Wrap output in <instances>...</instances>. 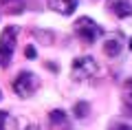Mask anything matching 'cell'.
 Returning a JSON list of instances; mask_svg holds the SVG:
<instances>
[{
  "label": "cell",
  "instance_id": "6da1fadb",
  "mask_svg": "<svg viewBox=\"0 0 132 130\" xmlns=\"http://www.w3.org/2000/svg\"><path fill=\"white\" fill-rule=\"evenodd\" d=\"M97 71H99V66L95 62V57H90V55H79L71 64V75L75 82H88V79H93L97 75Z\"/></svg>",
  "mask_w": 132,
  "mask_h": 130
},
{
  "label": "cell",
  "instance_id": "7a4b0ae2",
  "mask_svg": "<svg viewBox=\"0 0 132 130\" xmlns=\"http://www.w3.org/2000/svg\"><path fill=\"white\" fill-rule=\"evenodd\" d=\"M73 31H75V35L79 37L81 42H86V44H93L97 37L104 35V29L99 27L93 18H88V16H84V18L77 20V22L73 24Z\"/></svg>",
  "mask_w": 132,
  "mask_h": 130
},
{
  "label": "cell",
  "instance_id": "3957f363",
  "mask_svg": "<svg viewBox=\"0 0 132 130\" xmlns=\"http://www.w3.org/2000/svg\"><path fill=\"white\" fill-rule=\"evenodd\" d=\"M15 37H18V29H15V27L2 29V33H0V68L9 66L11 60H13Z\"/></svg>",
  "mask_w": 132,
  "mask_h": 130
},
{
  "label": "cell",
  "instance_id": "277c9868",
  "mask_svg": "<svg viewBox=\"0 0 132 130\" xmlns=\"http://www.w3.org/2000/svg\"><path fill=\"white\" fill-rule=\"evenodd\" d=\"M38 88H40V77L35 73H31V71H22L13 79V90L20 97H31Z\"/></svg>",
  "mask_w": 132,
  "mask_h": 130
},
{
  "label": "cell",
  "instance_id": "5b68a950",
  "mask_svg": "<svg viewBox=\"0 0 132 130\" xmlns=\"http://www.w3.org/2000/svg\"><path fill=\"white\" fill-rule=\"evenodd\" d=\"M108 9L119 18H130L132 16V2L130 0H108Z\"/></svg>",
  "mask_w": 132,
  "mask_h": 130
},
{
  "label": "cell",
  "instance_id": "8992f818",
  "mask_svg": "<svg viewBox=\"0 0 132 130\" xmlns=\"http://www.w3.org/2000/svg\"><path fill=\"white\" fill-rule=\"evenodd\" d=\"M48 7H51L55 13L71 16V13H75V9H77V0H48Z\"/></svg>",
  "mask_w": 132,
  "mask_h": 130
},
{
  "label": "cell",
  "instance_id": "52a82bcc",
  "mask_svg": "<svg viewBox=\"0 0 132 130\" xmlns=\"http://www.w3.org/2000/svg\"><path fill=\"white\" fill-rule=\"evenodd\" d=\"M123 51V37L121 35H114V37H108L104 42V53L108 57H119Z\"/></svg>",
  "mask_w": 132,
  "mask_h": 130
},
{
  "label": "cell",
  "instance_id": "ba28073f",
  "mask_svg": "<svg viewBox=\"0 0 132 130\" xmlns=\"http://www.w3.org/2000/svg\"><path fill=\"white\" fill-rule=\"evenodd\" d=\"M48 119H51L53 130H71V124H68V117H66L64 110H51L48 112Z\"/></svg>",
  "mask_w": 132,
  "mask_h": 130
},
{
  "label": "cell",
  "instance_id": "9c48e42d",
  "mask_svg": "<svg viewBox=\"0 0 132 130\" xmlns=\"http://www.w3.org/2000/svg\"><path fill=\"white\" fill-rule=\"evenodd\" d=\"M121 102H123V110H126L128 115H132V79H128V82L123 84V88H121Z\"/></svg>",
  "mask_w": 132,
  "mask_h": 130
},
{
  "label": "cell",
  "instance_id": "30bf717a",
  "mask_svg": "<svg viewBox=\"0 0 132 130\" xmlns=\"http://www.w3.org/2000/svg\"><path fill=\"white\" fill-rule=\"evenodd\" d=\"M0 130H20L18 128V119L11 112L0 110Z\"/></svg>",
  "mask_w": 132,
  "mask_h": 130
},
{
  "label": "cell",
  "instance_id": "8fae6325",
  "mask_svg": "<svg viewBox=\"0 0 132 130\" xmlns=\"http://www.w3.org/2000/svg\"><path fill=\"white\" fill-rule=\"evenodd\" d=\"M2 7H7L9 13H22L24 11V2L22 0H2Z\"/></svg>",
  "mask_w": 132,
  "mask_h": 130
},
{
  "label": "cell",
  "instance_id": "7c38bea8",
  "mask_svg": "<svg viewBox=\"0 0 132 130\" xmlns=\"http://www.w3.org/2000/svg\"><path fill=\"white\" fill-rule=\"evenodd\" d=\"M73 112H75L77 119H86V117H88V112H90V106H88L86 102H77L75 106H73Z\"/></svg>",
  "mask_w": 132,
  "mask_h": 130
},
{
  "label": "cell",
  "instance_id": "4fadbf2b",
  "mask_svg": "<svg viewBox=\"0 0 132 130\" xmlns=\"http://www.w3.org/2000/svg\"><path fill=\"white\" fill-rule=\"evenodd\" d=\"M110 130H132V121H126V119H117L110 124Z\"/></svg>",
  "mask_w": 132,
  "mask_h": 130
},
{
  "label": "cell",
  "instance_id": "5bb4252c",
  "mask_svg": "<svg viewBox=\"0 0 132 130\" xmlns=\"http://www.w3.org/2000/svg\"><path fill=\"white\" fill-rule=\"evenodd\" d=\"M24 55H27V57H31V60H33V57L38 55V53H35V47H27V51H24Z\"/></svg>",
  "mask_w": 132,
  "mask_h": 130
},
{
  "label": "cell",
  "instance_id": "9a60e30c",
  "mask_svg": "<svg viewBox=\"0 0 132 130\" xmlns=\"http://www.w3.org/2000/svg\"><path fill=\"white\" fill-rule=\"evenodd\" d=\"M128 47H130V51H132V37H130V40H128Z\"/></svg>",
  "mask_w": 132,
  "mask_h": 130
},
{
  "label": "cell",
  "instance_id": "2e32d148",
  "mask_svg": "<svg viewBox=\"0 0 132 130\" xmlns=\"http://www.w3.org/2000/svg\"><path fill=\"white\" fill-rule=\"evenodd\" d=\"M0 99H2V90H0Z\"/></svg>",
  "mask_w": 132,
  "mask_h": 130
}]
</instances>
